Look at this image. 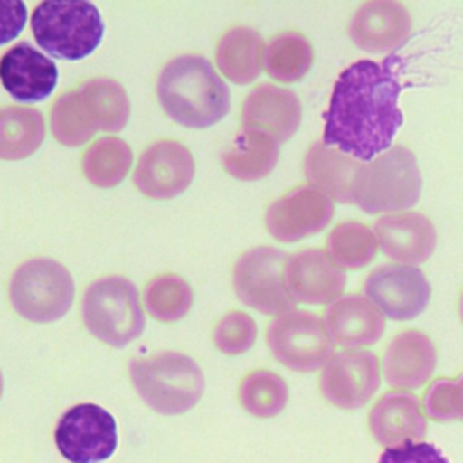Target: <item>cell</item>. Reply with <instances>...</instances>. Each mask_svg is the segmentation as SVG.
<instances>
[{
  "mask_svg": "<svg viewBox=\"0 0 463 463\" xmlns=\"http://www.w3.org/2000/svg\"><path fill=\"white\" fill-rule=\"evenodd\" d=\"M398 56L358 60L336 78L324 112L322 143L369 163L392 146L403 125Z\"/></svg>",
  "mask_w": 463,
  "mask_h": 463,
  "instance_id": "cell-1",
  "label": "cell"
},
{
  "mask_svg": "<svg viewBox=\"0 0 463 463\" xmlns=\"http://www.w3.org/2000/svg\"><path fill=\"white\" fill-rule=\"evenodd\" d=\"M157 99L170 119L188 128L212 127L230 110V89L201 54L175 56L161 69Z\"/></svg>",
  "mask_w": 463,
  "mask_h": 463,
  "instance_id": "cell-2",
  "label": "cell"
},
{
  "mask_svg": "<svg viewBox=\"0 0 463 463\" xmlns=\"http://www.w3.org/2000/svg\"><path fill=\"white\" fill-rule=\"evenodd\" d=\"M36 43L51 56L78 61L92 54L103 40L99 9L85 0H45L31 14Z\"/></svg>",
  "mask_w": 463,
  "mask_h": 463,
  "instance_id": "cell-3",
  "label": "cell"
},
{
  "mask_svg": "<svg viewBox=\"0 0 463 463\" xmlns=\"http://www.w3.org/2000/svg\"><path fill=\"white\" fill-rule=\"evenodd\" d=\"M130 380L143 402L161 414H183L204 392V374L197 362L177 351L136 358Z\"/></svg>",
  "mask_w": 463,
  "mask_h": 463,
  "instance_id": "cell-4",
  "label": "cell"
},
{
  "mask_svg": "<svg viewBox=\"0 0 463 463\" xmlns=\"http://www.w3.org/2000/svg\"><path fill=\"white\" fill-rule=\"evenodd\" d=\"M421 172L405 145H392L369 163H362L354 204L365 213H396L414 206L421 195Z\"/></svg>",
  "mask_w": 463,
  "mask_h": 463,
  "instance_id": "cell-5",
  "label": "cell"
},
{
  "mask_svg": "<svg viewBox=\"0 0 463 463\" xmlns=\"http://www.w3.org/2000/svg\"><path fill=\"white\" fill-rule=\"evenodd\" d=\"M85 327L101 342L123 347L145 329V313L134 282L110 275L89 284L81 302Z\"/></svg>",
  "mask_w": 463,
  "mask_h": 463,
  "instance_id": "cell-6",
  "label": "cell"
},
{
  "mask_svg": "<svg viewBox=\"0 0 463 463\" xmlns=\"http://www.w3.org/2000/svg\"><path fill=\"white\" fill-rule=\"evenodd\" d=\"M9 300L13 309L29 322H56L72 306V275L54 259H29L14 269L9 280Z\"/></svg>",
  "mask_w": 463,
  "mask_h": 463,
  "instance_id": "cell-7",
  "label": "cell"
},
{
  "mask_svg": "<svg viewBox=\"0 0 463 463\" xmlns=\"http://www.w3.org/2000/svg\"><path fill=\"white\" fill-rule=\"evenodd\" d=\"M266 342L275 360L298 373H313L335 354V342L327 333L324 317L304 309H289L275 317L268 327Z\"/></svg>",
  "mask_w": 463,
  "mask_h": 463,
  "instance_id": "cell-8",
  "label": "cell"
},
{
  "mask_svg": "<svg viewBox=\"0 0 463 463\" xmlns=\"http://www.w3.org/2000/svg\"><path fill=\"white\" fill-rule=\"evenodd\" d=\"M286 259L282 250L271 246L246 250L232 271V284L239 300L264 315L279 317L293 309L295 300L288 291L284 275Z\"/></svg>",
  "mask_w": 463,
  "mask_h": 463,
  "instance_id": "cell-9",
  "label": "cell"
},
{
  "mask_svg": "<svg viewBox=\"0 0 463 463\" xmlns=\"http://www.w3.org/2000/svg\"><path fill=\"white\" fill-rule=\"evenodd\" d=\"M54 441L71 463H101L118 447L116 420L96 403H78L58 420Z\"/></svg>",
  "mask_w": 463,
  "mask_h": 463,
  "instance_id": "cell-10",
  "label": "cell"
},
{
  "mask_svg": "<svg viewBox=\"0 0 463 463\" xmlns=\"http://www.w3.org/2000/svg\"><path fill=\"white\" fill-rule=\"evenodd\" d=\"M364 295L383 317L403 322L416 318L427 309L432 288L425 273L416 266L383 264L367 275Z\"/></svg>",
  "mask_w": 463,
  "mask_h": 463,
  "instance_id": "cell-11",
  "label": "cell"
},
{
  "mask_svg": "<svg viewBox=\"0 0 463 463\" xmlns=\"http://www.w3.org/2000/svg\"><path fill=\"white\" fill-rule=\"evenodd\" d=\"M380 380V360L373 351L344 349L322 367L318 387L331 405L353 411L371 402Z\"/></svg>",
  "mask_w": 463,
  "mask_h": 463,
  "instance_id": "cell-12",
  "label": "cell"
},
{
  "mask_svg": "<svg viewBox=\"0 0 463 463\" xmlns=\"http://www.w3.org/2000/svg\"><path fill=\"white\" fill-rule=\"evenodd\" d=\"M335 215V203L309 184L295 186L275 199L264 213L269 235L280 242H297L322 232Z\"/></svg>",
  "mask_w": 463,
  "mask_h": 463,
  "instance_id": "cell-13",
  "label": "cell"
},
{
  "mask_svg": "<svg viewBox=\"0 0 463 463\" xmlns=\"http://www.w3.org/2000/svg\"><path fill=\"white\" fill-rule=\"evenodd\" d=\"M194 174L192 152L175 139H159L141 152L134 184L145 197L172 199L190 186Z\"/></svg>",
  "mask_w": 463,
  "mask_h": 463,
  "instance_id": "cell-14",
  "label": "cell"
},
{
  "mask_svg": "<svg viewBox=\"0 0 463 463\" xmlns=\"http://www.w3.org/2000/svg\"><path fill=\"white\" fill-rule=\"evenodd\" d=\"M284 275L291 298L313 306H329L340 298L347 282L345 271L320 248H304L288 255Z\"/></svg>",
  "mask_w": 463,
  "mask_h": 463,
  "instance_id": "cell-15",
  "label": "cell"
},
{
  "mask_svg": "<svg viewBox=\"0 0 463 463\" xmlns=\"http://www.w3.org/2000/svg\"><path fill=\"white\" fill-rule=\"evenodd\" d=\"M373 232L383 255L403 266L418 268L429 260L438 242L432 221L425 213L412 210L380 215Z\"/></svg>",
  "mask_w": 463,
  "mask_h": 463,
  "instance_id": "cell-16",
  "label": "cell"
},
{
  "mask_svg": "<svg viewBox=\"0 0 463 463\" xmlns=\"http://www.w3.org/2000/svg\"><path fill=\"white\" fill-rule=\"evenodd\" d=\"M412 31L409 9L396 0H369L354 13L347 27L351 42L365 52H391L402 47Z\"/></svg>",
  "mask_w": 463,
  "mask_h": 463,
  "instance_id": "cell-17",
  "label": "cell"
},
{
  "mask_svg": "<svg viewBox=\"0 0 463 463\" xmlns=\"http://www.w3.org/2000/svg\"><path fill=\"white\" fill-rule=\"evenodd\" d=\"M0 81L16 101H43L56 89L58 67L36 47L22 42L0 58Z\"/></svg>",
  "mask_w": 463,
  "mask_h": 463,
  "instance_id": "cell-18",
  "label": "cell"
},
{
  "mask_svg": "<svg viewBox=\"0 0 463 463\" xmlns=\"http://www.w3.org/2000/svg\"><path fill=\"white\" fill-rule=\"evenodd\" d=\"M369 430L376 443L391 449L420 441L427 432V414L409 391L382 394L369 411Z\"/></svg>",
  "mask_w": 463,
  "mask_h": 463,
  "instance_id": "cell-19",
  "label": "cell"
},
{
  "mask_svg": "<svg viewBox=\"0 0 463 463\" xmlns=\"http://www.w3.org/2000/svg\"><path fill=\"white\" fill-rule=\"evenodd\" d=\"M436 345L420 329L396 333L383 351L385 382L396 389H420L434 374Z\"/></svg>",
  "mask_w": 463,
  "mask_h": 463,
  "instance_id": "cell-20",
  "label": "cell"
},
{
  "mask_svg": "<svg viewBox=\"0 0 463 463\" xmlns=\"http://www.w3.org/2000/svg\"><path fill=\"white\" fill-rule=\"evenodd\" d=\"M302 103L298 96L273 83L255 87L242 103V128H257L273 136L279 143L288 141L300 127Z\"/></svg>",
  "mask_w": 463,
  "mask_h": 463,
  "instance_id": "cell-21",
  "label": "cell"
},
{
  "mask_svg": "<svg viewBox=\"0 0 463 463\" xmlns=\"http://www.w3.org/2000/svg\"><path fill=\"white\" fill-rule=\"evenodd\" d=\"M324 322L331 340L347 349L376 344L385 333V317L360 293L342 295L326 309Z\"/></svg>",
  "mask_w": 463,
  "mask_h": 463,
  "instance_id": "cell-22",
  "label": "cell"
},
{
  "mask_svg": "<svg viewBox=\"0 0 463 463\" xmlns=\"http://www.w3.org/2000/svg\"><path fill=\"white\" fill-rule=\"evenodd\" d=\"M302 166L309 186L326 194L331 201L354 204V188L362 161L317 141L307 148Z\"/></svg>",
  "mask_w": 463,
  "mask_h": 463,
  "instance_id": "cell-23",
  "label": "cell"
},
{
  "mask_svg": "<svg viewBox=\"0 0 463 463\" xmlns=\"http://www.w3.org/2000/svg\"><path fill=\"white\" fill-rule=\"evenodd\" d=\"M280 143L268 132L242 128L222 152L224 170L239 181H259L277 165Z\"/></svg>",
  "mask_w": 463,
  "mask_h": 463,
  "instance_id": "cell-24",
  "label": "cell"
},
{
  "mask_svg": "<svg viewBox=\"0 0 463 463\" xmlns=\"http://www.w3.org/2000/svg\"><path fill=\"white\" fill-rule=\"evenodd\" d=\"M264 40L262 36L244 25L228 29L217 42L215 61L219 71L237 85L255 81L264 65Z\"/></svg>",
  "mask_w": 463,
  "mask_h": 463,
  "instance_id": "cell-25",
  "label": "cell"
},
{
  "mask_svg": "<svg viewBox=\"0 0 463 463\" xmlns=\"http://www.w3.org/2000/svg\"><path fill=\"white\" fill-rule=\"evenodd\" d=\"M76 90L90 123L98 132H118L127 125L130 116V99L119 81L114 78L98 76L83 81Z\"/></svg>",
  "mask_w": 463,
  "mask_h": 463,
  "instance_id": "cell-26",
  "label": "cell"
},
{
  "mask_svg": "<svg viewBox=\"0 0 463 463\" xmlns=\"http://www.w3.org/2000/svg\"><path fill=\"white\" fill-rule=\"evenodd\" d=\"M45 137L40 110L22 105L0 107V159L18 161L34 154Z\"/></svg>",
  "mask_w": 463,
  "mask_h": 463,
  "instance_id": "cell-27",
  "label": "cell"
},
{
  "mask_svg": "<svg viewBox=\"0 0 463 463\" xmlns=\"http://www.w3.org/2000/svg\"><path fill=\"white\" fill-rule=\"evenodd\" d=\"M313 58V45L302 33L284 31L268 42L264 69L273 80L293 83L309 72Z\"/></svg>",
  "mask_w": 463,
  "mask_h": 463,
  "instance_id": "cell-28",
  "label": "cell"
},
{
  "mask_svg": "<svg viewBox=\"0 0 463 463\" xmlns=\"http://www.w3.org/2000/svg\"><path fill=\"white\" fill-rule=\"evenodd\" d=\"M132 166L130 146L114 136L96 139L81 157V172L89 183L99 188L118 186Z\"/></svg>",
  "mask_w": 463,
  "mask_h": 463,
  "instance_id": "cell-29",
  "label": "cell"
},
{
  "mask_svg": "<svg viewBox=\"0 0 463 463\" xmlns=\"http://www.w3.org/2000/svg\"><path fill=\"white\" fill-rule=\"evenodd\" d=\"M326 251L331 260L345 269H360L373 262L378 251L374 232L360 221L338 222L326 239Z\"/></svg>",
  "mask_w": 463,
  "mask_h": 463,
  "instance_id": "cell-30",
  "label": "cell"
},
{
  "mask_svg": "<svg viewBox=\"0 0 463 463\" xmlns=\"http://www.w3.org/2000/svg\"><path fill=\"white\" fill-rule=\"evenodd\" d=\"M289 398L286 380L268 369H257L246 374L239 385L241 405L257 418L279 414Z\"/></svg>",
  "mask_w": 463,
  "mask_h": 463,
  "instance_id": "cell-31",
  "label": "cell"
},
{
  "mask_svg": "<svg viewBox=\"0 0 463 463\" xmlns=\"http://www.w3.org/2000/svg\"><path fill=\"white\" fill-rule=\"evenodd\" d=\"M194 304L192 286L175 273L157 275L146 284L145 306L159 322L181 320Z\"/></svg>",
  "mask_w": 463,
  "mask_h": 463,
  "instance_id": "cell-32",
  "label": "cell"
},
{
  "mask_svg": "<svg viewBox=\"0 0 463 463\" xmlns=\"http://www.w3.org/2000/svg\"><path fill=\"white\" fill-rule=\"evenodd\" d=\"M51 132L65 146H80L98 132L90 123L78 90L63 92L51 107Z\"/></svg>",
  "mask_w": 463,
  "mask_h": 463,
  "instance_id": "cell-33",
  "label": "cell"
},
{
  "mask_svg": "<svg viewBox=\"0 0 463 463\" xmlns=\"http://www.w3.org/2000/svg\"><path fill=\"white\" fill-rule=\"evenodd\" d=\"M421 405L434 421H463V373L454 380H434Z\"/></svg>",
  "mask_w": 463,
  "mask_h": 463,
  "instance_id": "cell-34",
  "label": "cell"
},
{
  "mask_svg": "<svg viewBox=\"0 0 463 463\" xmlns=\"http://www.w3.org/2000/svg\"><path fill=\"white\" fill-rule=\"evenodd\" d=\"M213 344L224 354H242L257 340V324L244 311H228L213 327Z\"/></svg>",
  "mask_w": 463,
  "mask_h": 463,
  "instance_id": "cell-35",
  "label": "cell"
},
{
  "mask_svg": "<svg viewBox=\"0 0 463 463\" xmlns=\"http://www.w3.org/2000/svg\"><path fill=\"white\" fill-rule=\"evenodd\" d=\"M378 463H450L445 454L432 443L416 441L385 449Z\"/></svg>",
  "mask_w": 463,
  "mask_h": 463,
  "instance_id": "cell-36",
  "label": "cell"
},
{
  "mask_svg": "<svg viewBox=\"0 0 463 463\" xmlns=\"http://www.w3.org/2000/svg\"><path fill=\"white\" fill-rule=\"evenodd\" d=\"M27 22V5L20 0H0V45L14 40Z\"/></svg>",
  "mask_w": 463,
  "mask_h": 463,
  "instance_id": "cell-37",
  "label": "cell"
},
{
  "mask_svg": "<svg viewBox=\"0 0 463 463\" xmlns=\"http://www.w3.org/2000/svg\"><path fill=\"white\" fill-rule=\"evenodd\" d=\"M458 315H459V320L463 324V289L459 293V298H458Z\"/></svg>",
  "mask_w": 463,
  "mask_h": 463,
  "instance_id": "cell-38",
  "label": "cell"
},
{
  "mask_svg": "<svg viewBox=\"0 0 463 463\" xmlns=\"http://www.w3.org/2000/svg\"><path fill=\"white\" fill-rule=\"evenodd\" d=\"M2 391H4V380H2V373H0V396H2Z\"/></svg>",
  "mask_w": 463,
  "mask_h": 463,
  "instance_id": "cell-39",
  "label": "cell"
}]
</instances>
